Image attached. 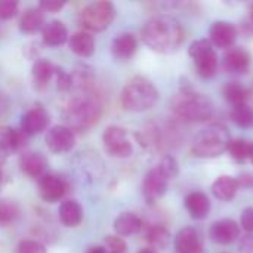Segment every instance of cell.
<instances>
[{"label":"cell","mask_w":253,"mask_h":253,"mask_svg":"<svg viewBox=\"0 0 253 253\" xmlns=\"http://www.w3.org/2000/svg\"><path fill=\"white\" fill-rule=\"evenodd\" d=\"M142 42L159 53H172L178 50L185 39L181 22L169 15H159L145 22L141 30Z\"/></svg>","instance_id":"cell-1"},{"label":"cell","mask_w":253,"mask_h":253,"mask_svg":"<svg viewBox=\"0 0 253 253\" xmlns=\"http://www.w3.org/2000/svg\"><path fill=\"white\" fill-rule=\"evenodd\" d=\"M102 113V104L95 92L76 95L64 108L65 126L74 130H86L92 127Z\"/></svg>","instance_id":"cell-2"},{"label":"cell","mask_w":253,"mask_h":253,"mask_svg":"<svg viewBox=\"0 0 253 253\" xmlns=\"http://www.w3.org/2000/svg\"><path fill=\"white\" fill-rule=\"evenodd\" d=\"M159 101V90L148 79L136 76L130 79L120 93V104L126 111L142 113L153 108Z\"/></svg>","instance_id":"cell-3"},{"label":"cell","mask_w":253,"mask_h":253,"mask_svg":"<svg viewBox=\"0 0 253 253\" xmlns=\"http://www.w3.org/2000/svg\"><path fill=\"white\" fill-rule=\"evenodd\" d=\"M172 110L184 122H205L212 117L213 104L208 96L187 86L173 98Z\"/></svg>","instance_id":"cell-4"},{"label":"cell","mask_w":253,"mask_h":253,"mask_svg":"<svg viewBox=\"0 0 253 253\" xmlns=\"http://www.w3.org/2000/svg\"><path fill=\"white\" fill-rule=\"evenodd\" d=\"M231 142L230 130L222 123H212L202 129L191 144V153L200 159H215L227 151Z\"/></svg>","instance_id":"cell-5"},{"label":"cell","mask_w":253,"mask_h":253,"mask_svg":"<svg viewBox=\"0 0 253 253\" xmlns=\"http://www.w3.org/2000/svg\"><path fill=\"white\" fill-rule=\"evenodd\" d=\"M116 18V7L111 1L98 0L84 6L80 12V24L89 33H99L107 30Z\"/></svg>","instance_id":"cell-6"},{"label":"cell","mask_w":253,"mask_h":253,"mask_svg":"<svg viewBox=\"0 0 253 253\" xmlns=\"http://www.w3.org/2000/svg\"><path fill=\"white\" fill-rule=\"evenodd\" d=\"M188 53L194 61L196 70L200 77L212 79L218 71V55L215 52L213 44L208 39H199L191 43Z\"/></svg>","instance_id":"cell-7"},{"label":"cell","mask_w":253,"mask_h":253,"mask_svg":"<svg viewBox=\"0 0 253 253\" xmlns=\"http://www.w3.org/2000/svg\"><path fill=\"white\" fill-rule=\"evenodd\" d=\"M102 145L105 153L114 159H127L133 153L127 132L120 126H108L102 133Z\"/></svg>","instance_id":"cell-8"},{"label":"cell","mask_w":253,"mask_h":253,"mask_svg":"<svg viewBox=\"0 0 253 253\" xmlns=\"http://www.w3.org/2000/svg\"><path fill=\"white\" fill-rule=\"evenodd\" d=\"M169 181L170 179L160 170L159 166L148 170L142 182V194L145 202L148 205H154L157 200H160L168 191Z\"/></svg>","instance_id":"cell-9"},{"label":"cell","mask_w":253,"mask_h":253,"mask_svg":"<svg viewBox=\"0 0 253 253\" xmlns=\"http://www.w3.org/2000/svg\"><path fill=\"white\" fill-rule=\"evenodd\" d=\"M46 147L55 154H64L74 148L76 145V135L74 132L67 127L65 125H56L47 129L44 136Z\"/></svg>","instance_id":"cell-10"},{"label":"cell","mask_w":253,"mask_h":253,"mask_svg":"<svg viewBox=\"0 0 253 253\" xmlns=\"http://www.w3.org/2000/svg\"><path fill=\"white\" fill-rule=\"evenodd\" d=\"M49 123H50V116H49L47 110L43 105L36 104L30 110H27L24 113V116L21 117L19 129L27 136H33V135H39V133L44 132L47 129Z\"/></svg>","instance_id":"cell-11"},{"label":"cell","mask_w":253,"mask_h":253,"mask_svg":"<svg viewBox=\"0 0 253 253\" xmlns=\"http://www.w3.org/2000/svg\"><path fill=\"white\" fill-rule=\"evenodd\" d=\"M27 135L21 129L0 126V163L16 151H21L27 144Z\"/></svg>","instance_id":"cell-12"},{"label":"cell","mask_w":253,"mask_h":253,"mask_svg":"<svg viewBox=\"0 0 253 253\" xmlns=\"http://www.w3.org/2000/svg\"><path fill=\"white\" fill-rule=\"evenodd\" d=\"M239 31L228 21H215L209 28V40L219 49H231L237 40Z\"/></svg>","instance_id":"cell-13"},{"label":"cell","mask_w":253,"mask_h":253,"mask_svg":"<svg viewBox=\"0 0 253 253\" xmlns=\"http://www.w3.org/2000/svg\"><path fill=\"white\" fill-rule=\"evenodd\" d=\"M67 193V182L55 173H46L39 179V194L47 203L59 202Z\"/></svg>","instance_id":"cell-14"},{"label":"cell","mask_w":253,"mask_h":253,"mask_svg":"<svg viewBox=\"0 0 253 253\" xmlns=\"http://www.w3.org/2000/svg\"><path fill=\"white\" fill-rule=\"evenodd\" d=\"M70 76H71V90L76 92V95H84L93 92L96 76H95V70L90 65L79 64L74 67Z\"/></svg>","instance_id":"cell-15"},{"label":"cell","mask_w":253,"mask_h":253,"mask_svg":"<svg viewBox=\"0 0 253 253\" xmlns=\"http://www.w3.org/2000/svg\"><path fill=\"white\" fill-rule=\"evenodd\" d=\"M252 65L251 53L243 47H231L222 56V67L231 74H245Z\"/></svg>","instance_id":"cell-16"},{"label":"cell","mask_w":253,"mask_h":253,"mask_svg":"<svg viewBox=\"0 0 253 253\" xmlns=\"http://www.w3.org/2000/svg\"><path fill=\"white\" fill-rule=\"evenodd\" d=\"M47 159L40 151H24L19 156V169L24 175L30 178L40 179L47 172Z\"/></svg>","instance_id":"cell-17"},{"label":"cell","mask_w":253,"mask_h":253,"mask_svg":"<svg viewBox=\"0 0 253 253\" xmlns=\"http://www.w3.org/2000/svg\"><path fill=\"white\" fill-rule=\"evenodd\" d=\"M209 237L218 245H231L240 237V227L233 219H219L212 224L209 230Z\"/></svg>","instance_id":"cell-18"},{"label":"cell","mask_w":253,"mask_h":253,"mask_svg":"<svg viewBox=\"0 0 253 253\" xmlns=\"http://www.w3.org/2000/svg\"><path fill=\"white\" fill-rule=\"evenodd\" d=\"M175 249L176 253H202L203 240L200 233L196 228L187 227L182 228L175 237Z\"/></svg>","instance_id":"cell-19"},{"label":"cell","mask_w":253,"mask_h":253,"mask_svg":"<svg viewBox=\"0 0 253 253\" xmlns=\"http://www.w3.org/2000/svg\"><path fill=\"white\" fill-rule=\"evenodd\" d=\"M55 70H56V65L52 64L49 59H44V58L36 59L34 64H33V68H31L33 86L37 90H44L49 86V83L53 80Z\"/></svg>","instance_id":"cell-20"},{"label":"cell","mask_w":253,"mask_h":253,"mask_svg":"<svg viewBox=\"0 0 253 253\" xmlns=\"http://www.w3.org/2000/svg\"><path fill=\"white\" fill-rule=\"evenodd\" d=\"M68 46L77 56L89 58L95 52L96 42H95V37L92 36V33H89L86 30H79L70 36Z\"/></svg>","instance_id":"cell-21"},{"label":"cell","mask_w":253,"mask_h":253,"mask_svg":"<svg viewBox=\"0 0 253 253\" xmlns=\"http://www.w3.org/2000/svg\"><path fill=\"white\" fill-rule=\"evenodd\" d=\"M138 50V40L132 33L119 34L111 43V53L119 61L130 59Z\"/></svg>","instance_id":"cell-22"},{"label":"cell","mask_w":253,"mask_h":253,"mask_svg":"<svg viewBox=\"0 0 253 253\" xmlns=\"http://www.w3.org/2000/svg\"><path fill=\"white\" fill-rule=\"evenodd\" d=\"M68 30L65 24L59 19L47 21L42 28V40L47 46H61L68 42Z\"/></svg>","instance_id":"cell-23"},{"label":"cell","mask_w":253,"mask_h":253,"mask_svg":"<svg viewBox=\"0 0 253 253\" xmlns=\"http://www.w3.org/2000/svg\"><path fill=\"white\" fill-rule=\"evenodd\" d=\"M184 206H185L187 212L190 213V216L193 219H199V221L205 219L211 212V200L202 191H193V193L187 194V197L184 200Z\"/></svg>","instance_id":"cell-24"},{"label":"cell","mask_w":253,"mask_h":253,"mask_svg":"<svg viewBox=\"0 0 253 253\" xmlns=\"http://www.w3.org/2000/svg\"><path fill=\"white\" fill-rule=\"evenodd\" d=\"M113 228L116 231V236L127 237V236L138 234L142 230V221L133 212H123L114 219Z\"/></svg>","instance_id":"cell-25"},{"label":"cell","mask_w":253,"mask_h":253,"mask_svg":"<svg viewBox=\"0 0 253 253\" xmlns=\"http://www.w3.org/2000/svg\"><path fill=\"white\" fill-rule=\"evenodd\" d=\"M44 24H46V21H44V12L39 6L25 9L21 13L19 21H18L19 30L22 33H25V34H31V33H36V31L42 30Z\"/></svg>","instance_id":"cell-26"},{"label":"cell","mask_w":253,"mask_h":253,"mask_svg":"<svg viewBox=\"0 0 253 253\" xmlns=\"http://www.w3.org/2000/svg\"><path fill=\"white\" fill-rule=\"evenodd\" d=\"M58 216L59 221L62 222V225L74 228L77 225H80L82 219H83V208L77 200H65L61 203L59 209H58Z\"/></svg>","instance_id":"cell-27"},{"label":"cell","mask_w":253,"mask_h":253,"mask_svg":"<svg viewBox=\"0 0 253 253\" xmlns=\"http://www.w3.org/2000/svg\"><path fill=\"white\" fill-rule=\"evenodd\" d=\"M239 182L236 178L228 176V175H222L219 178L215 179V182L212 184V193L218 200L222 202H230L236 197L237 191H239Z\"/></svg>","instance_id":"cell-28"},{"label":"cell","mask_w":253,"mask_h":253,"mask_svg":"<svg viewBox=\"0 0 253 253\" xmlns=\"http://www.w3.org/2000/svg\"><path fill=\"white\" fill-rule=\"evenodd\" d=\"M145 239L150 245V249L159 252V251H166L172 242L170 233L163 227V225H153L147 230Z\"/></svg>","instance_id":"cell-29"},{"label":"cell","mask_w":253,"mask_h":253,"mask_svg":"<svg viewBox=\"0 0 253 253\" xmlns=\"http://www.w3.org/2000/svg\"><path fill=\"white\" fill-rule=\"evenodd\" d=\"M222 95H224L225 101L228 104H231L233 107L248 104V99H249V90L240 82H228V83H225V86L222 87Z\"/></svg>","instance_id":"cell-30"},{"label":"cell","mask_w":253,"mask_h":253,"mask_svg":"<svg viewBox=\"0 0 253 253\" xmlns=\"http://www.w3.org/2000/svg\"><path fill=\"white\" fill-rule=\"evenodd\" d=\"M230 117H231L233 123L242 129L253 127V108L249 104H242V105L233 107Z\"/></svg>","instance_id":"cell-31"},{"label":"cell","mask_w":253,"mask_h":253,"mask_svg":"<svg viewBox=\"0 0 253 253\" xmlns=\"http://www.w3.org/2000/svg\"><path fill=\"white\" fill-rule=\"evenodd\" d=\"M251 148L252 144H249L246 139L237 138V139H231L227 151L230 153L233 160H236L237 163H245L251 157Z\"/></svg>","instance_id":"cell-32"},{"label":"cell","mask_w":253,"mask_h":253,"mask_svg":"<svg viewBox=\"0 0 253 253\" xmlns=\"http://www.w3.org/2000/svg\"><path fill=\"white\" fill-rule=\"evenodd\" d=\"M19 216V206L12 202L1 199L0 200V228L12 225Z\"/></svg>","instance_id":"cell-33"},{"label":"cell","mask_w":253,"mask_h":253,"mask_svg":"<svg viewBox=\"0 0 253 253\" xmlns=\"http://www.w3.org/2000/svg\"><path fill=\"white\" fill-rule=\"evenodd\" d=\"M104 248L107 253H127V245L123 240V237H119L116 234L107 236L104 240Z\"/></svg>","instance_id":"cell-34"},{"label":"cell","mask_w":253,"mask_h":253,"mask_svg":"<svg viewBox=\"0 0 253 253\" xmlns=\"http://www.w3.org/2000/svg\"><path fill=\"white\" fill-rule=\"evenodd\" d=\"M15 253H47V249L43 243L33 239H27L18 243Z\"/></svg>","instance_id":"cell-35"},{"label":"cell","mask_w":253,"mask_h":253,"mask_svg":"<svg viewBox=\"0 0 253 253\" xmlns=\"http://www.w3.org/2000/svg\"><path fill=\"white\" fill-rule=\"evenodd\" d=\"M160 168V170L169 178V179H173L178 173H179V165L176 162V159L173 156H165L162 159V162L157 165Z\"/></svg>","instance_id":"cell-36"},{"label":"cell","mask_w":253,"mask_h":253,"mask_svg":"<svg viewBox=\"0 0 253 253\" xmlns=\"http://www.w3.org/2000/svg\"><path fill=\"white\" fill-rule=\"evenodd\" d=\"M55 82H56V87L61 92H71V76L67 70H64L62 67L56 65L55 70Z\"/></svg>","instance_id":"cell-37"},{"label":"cell","mask_w":253,"mask_h":253,"mask_svg":"<svg viewBox=\"0 0 253 253\" xmlns=\"http://www.w3.org/2000/svg\"><path fill=\"white\" fill-rule=\"evenodd\" d=\"M19 3L16 0H0V19L6 21L18 13Z\"/></svg>","instance_id":"cell-38"},{"label":"cell","mask_w":253,"mask_h":253,"mask_svg":"<svg viewBox=\"0 0 253 253\" xmlns=\"http://www.w3.org/2000/svg\"><path fill=\"white\" fill-rule=\"evenodd\" d=\"M65 4H67L65 0H42V1H39L37 6H39L43 12L56 13V12H59Z\"/></svg>","instance_id":"cell-39"},{"label":"cell","mask_w":253,"mask_h":253,"mask_svg":"<svg viewBox=\"0 0 253 253\" xmlns=\"http://www.w3.org/2000/svg\"><path fill=\"white\" fill-rule=\"evenodd\" d=\"M240 225L243 227V230H246L249 234L253 233V208H248L243 211L242 216H240Z\"/></svg>","instance_id":"cell-40"},{"label":"cell","mask_w":253,"mask_h":253,"mask_svg":"<svg viewBox=\"0 0 253 253\" xmlns=\"http://www.w3.org/2000/svg\"><path fill=\"white\" fill-rule=\"evenodd\" d=\"M242 30L246 36H253V4L251 6V15L242 24Z\"/></svg>","instance_id":"cell-41"},{"label":"cell","mask_w":253,"mask_h":253,"mask_svg":"<svg viewBox=\"0 0 253 253\" xmlns=\"http://www.w3.org/2000/svg\"><path fill=\"white\" fill-rule=\"evenodd\" d=\"M240 251L243 253H253V236L248 234L240 242Z\"/></svg>","instance_id":"cell-42"},{"label":"cell","mask_w":253,"mask_h":253,"mask_svg":"<svg viewBox=\"0 0 253 253\" xmlns=\"http://www.w3.org/2000/svg\"><path fill=\"white\" fill-rule=\"evenodd\" d=\"M239 187H251L253 185V178L251 175H242L240 179H237Z\"/></svg>","instance_id":"cell-43"},{"label":"cell","mask_w":253,"mask_h":253,"mask_svg":"<svg viewBox=\"0 0 253 253\" xmlns=\"http://www.w3.org/2000/svg\"><path fill=\"white\" fill-rule=\"evenodd\" d=\"M86 253H107V251L104 246H92Z\"/></svg>","instance_id":"cell-44"},{"label":"cell","mask_w":253,"mask_h":253,"mask_svg":"<svg viewBox=\"0 0 253 253\" xmlns=\"http://www.w3.org/2000/svg\"><path fill=\"white\" fill-rule=\"evenodd\" d=\"M138 253H159V252H156V251H153V249H150V248H145V249H141Z\"/></svg>","instance_id":"cell-45"},{"label":"cell","mask_w":253,"mask_h":253,"mask_svg":"<svg viewBox=\"0 0 253 253\" xmlns=\"http://www.w3.org/2000/svg\"><path fill=\"white\" fill-rule=\"evenodd\" d=\"M1 182H3V169L0 166V187H1Z\"/></svg>","instance_id":"cell-46"},{"label":"cell","mask_w":253,"mask_h":253,"mask_svg":"<svg viewBox=\"0 0 253 253\" xmlns=\"http://www.w3.org/2000/svg\"><path fill=\"white\" fill-rule=\"evenodd\" d=\"M1 110H3V99H1V95H0V114H1Z\"/></svg>","instance_id":"cell-47"},{"label":"cell","mask_w":253,"mask_h":253,"mask_svg":"<svg viewBox=\"0 0 253 253\" xmlns=\"http://www.w3.org/2000/svg\"><path fill=\"white\" fill-rule=\"evenodd\" d=\"M251 160H252V163H253V144H252V148H251V157H249Z\"/></svg>","instance_id":"cell-48"}]
</instances>
